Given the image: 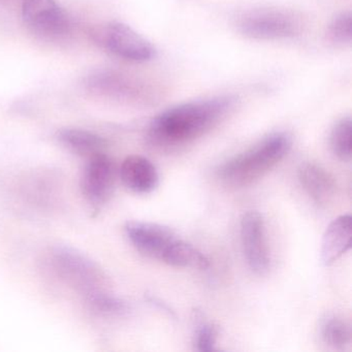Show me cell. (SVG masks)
Wrapping results in <instances>:
<instances>
[{
    "instance_id": "cell-1",
    "label": "cell",
    "mask_w": 352,
    "mask_h": 352,
    "mask_svg": "<svg viewBox=\"0 0 352 352\" xmlns=\"http://www.w3.org/2000/svg\"><path fill=\"white\" fill-rule=\"evenodd\" d=\"M232 94L183 102L154 117L147 131V140L160 149H176L209 133L226 118L238 104Z\"/></svg>"
},
{
    "instance_id": "cell-2",
    "label": "cell",
    "mask_w": 352,
    "mask_h": 352,
    "mask_svg": "<svg viewBox=\"0 0 352 352\" xmlns=\"http://www.w3.org/2000/svg\"><path fill=\"white\" fill-rule=\"evenodd\" d=\"M292 147L289 133H270L250 149L221 164L217 170L218 177L230 186H247L275 168L289 153Z\"/></svg>"
},
{
    "instance_id": "cell-3",
    "label": "cell",
    "mask_w": 352,
    "mask_h": 352,
    "mask_svg": "<svg viewBox=\"0 0 352 352\" xmlns=\"http://www.w3.org/2000/svg\"><path fill=\"white\" fill-rule=\"evenodd\" d=\"M236 26L242 36L256 41L294 40L302 30L300 17L277 8L248 10L236 18Z\"/></svg>"
},
{
    "instance_id": "cell-4",
    "label": "cell",
    "mask_w": 352,
    "mask_h": 352,
    "mask_svg": "<svg viewBox=\"0 0 352 352\" xmlns=\"http://www.w3.org/2000/svg\"><path fill=\"white\" fill-rule=\"evenodd\" d=\"M96 40L111 53L131 63H147L155 57V47L126 24L111 22L96 32Z\"/></svg>"
},
{
    "instance_id": "cell-5",
    "label": "cell",
    "mask_w": 352,
    "mask_h": 352,
    "mask_svg": "<svg viewBox=\"0 0 352 352\" xmlns=\"http://www.w3.org/2000/svg\"><path fill=\"white\" fill-rule=\"evenodd\" d=\"M22 17L32 32L45 38H61L69 30V17L55 0H23Z\"/></svg>"
},
{
    "instance_id": "cell-6",
    "label": "cell",
    "mask_w": 352,
    "mask_h": 352,
    "mask_svg": "<svg viewBox=\"0 0 352 352\" xmlns=\"http://www.w3.org/2000/svg\"><path fill=\"white\" fill-rule=\"evenodd\" d=\"M51 265L63 279L87 292H96L102 274L90 259L69 248L55 249L51 254Z\"/></svg>"
},
{
    "instance_id": "cell-7",
    "label": "cell",
    "mask_w": 352,
    "mask_h": 352,
    "mask_svg": "<svg viewBox=\"0 0 352 352\" xmlns=\"http://www.w3.org/2000/svg\"><path fill=\"white\" fill-rule=\"evenodd\" d=\"M241 241L243 252L251 271L265 275L270 269L271 257L265 238L263 215L256 211L247 212L241 220Z\"/></svg>"
},
{
    "instance_id": "cell-8",
    "label": "cell",
    "mask_w": 352,
    "mask_h": 352,
    "mask_svg": "<svg viewBox=\"0 0 352 352\" xmlns=\"http://www.w3.org/2000/svg\"><path fill=\"white\" fill-rule=\"evenodd\" d=\"M116 175L114 162L104 152L89 157L82 175V192L90 203H106L114 190Z\"/></svg>"
},
{
    "instance_id": "cell-9",
    "label": "cell",
    "mask_w": 352,
    "mask_h": 352,
    "mask_svg": "<svg viewBox=\"0 0 352 352\" xmlns=\"http://www.w3.org/2000/svg\"><path fill=\"white\" fill-rule=\"evenodd\" d=\"M127 238L140 252L162 261L178 236L170 228L153 222L131 221L125 226Z\"/></svg>"
},
{
    "instance_id": "cell-10",
    "label": "cell",
    "mask_w": 352,
    "mask_h": 352,
    "mask_svg": "<svg viewBox=\"0 0 352 352\" xmlns=\"http://www.w3.org/2000/svg\"><path fill=\"white\" fill-rule=\"evenodd\" d=\"M298 181L307 195L321 207L333 203L337 183L331 173L313 162H305L298 168Z\"/></svg>"
},
{
    "instance_id": "cell-11",
    "label": "cell",
    "mask_w": 352,
    "mask_h": 352,
    "mask_svg": "<svg viewBox=\"0 0 352 352\" xmlns=\"http://www.w3.org/2000/svg\"><path fill=\"white\" fill-rule=\"evenodd\" d=\"M119 175L129 190L140 195L152 192L160 184L157 168L143 156H129L121 164Z\"/></svg>"
},
{
    "instance_id": "cell-12",
    "label": "cell",
    "mask_w": 352,
    "mask_h": 352,
    "mask_svg": "<svg viewBox=\"0 0 352 352\" xmlns=\"http://www.w3.org/2000/svg\"><path fill=\"white\" fill-rule=\"evenodd\" d=\"M352 218L342 215L329 223L321 242V261L323 265H333L351 248Z\"/></svg>"
},
{
    "instance_id": "cell-13",
    "label": "cell",
    "mask_w": 352,
    "mask_h": 352,
    "mask_svg": "<svg viewBox=\"0 0 352 352\" xmlns=\"http://www.w3.org/2000/svg\"><path fill=\"white\" fill-rule=\"evenodd\" d=\"M59 142L78 155L92 157L102 153L107 143L100 135L85 129H65L58 133Z\"/></svg>"
},
{
    "instance_id": "cell-14",
    "label": "cell",
    "mask_w": 352,
    "mask_h": 352,
    "mask_svg": "<svg viewBox=\"0 0 352 352\" xmlns=\"http://www.w3.org/2000/svg\"><path fill=\"white\" fill-rule=\"evenodd\" d=\"M162 261L172 267L197 270H207L210 265L209 259L203 252L179 238L164 253Z\"/></svg>"
},
{
    "instance_id": "cell-15",
    "label": "cell",
    "mask_w": 352,
    "mask_h": 352,
    "mask_svg": "<svg viewBox=\"0 0 352 352\" xmlns=\"http://www.w3.org/2000/svg\"><path fill=\"white\" fill-rule=\"evenodd\" d=\"M331 151L342 162H349L352 157V120L346 116L340 119L331 131Z\"/></svg>"
},
{
    "instance_id": "cell-16",
    "label": "cell",
    "mask_w": 352,
    "mask_h": 352,
    "mask_svg": "<svg viewBox=\"0 0 352 352\" xmlns=\"http://www.w3.org/2000/svg\"><path fill=\"white\" fill-rule=\"evenodd\" d=\"M351 329L345 320L331 317L321 327V337L329 347L335 350H345L351 344Z\"/></svg>"
},
{
    "instance_id": "cell-17",
    "label": "cell",
    "mask_w": 352,
    "mask_h": 352,
    "mask_svg": "<svg viewBox=\"0 0 352 352\" xmlns=\"http://www.w3.org/2000/svg\"><path fill=\"white\" fill-rule=\"evenodd\" d=\"M352 16L349 11L338 14L327 26V38L337 46L351 44Z\"/></svg>"
},
{
    "instance_id": "cell-18",
    "label": "cell",
    "mask_w": 352,
    "mask_h": 352,
    "mask_svg": "<svg viewBox=\"0 0 352 352\" xmlns=\"http://www.w3.org/2000/svg\"><path fill=\"white\" fill-rule=\"evenodd\" d=\"M88 300L96 311L106 314H119L126 310V305L122 300L102 292H96L88 294Z\"/></svg>"
},
{
    "instance_id": "cell-19",
    "label": "cell",
    "mask_w": 352,
    "mask_h": 352,
    "mask_svg": "<svg viewBox=\"0 0 352 352\" xmlns=\"http://www.w3.org/2000/svg\"><path fill=\"white\" fill-rule=\"evenodd\" d=\"M218 331L211 323L201 322L197 325L195 345L201 352H211L215 349Z\"/></svg>"
}]
</instances>
